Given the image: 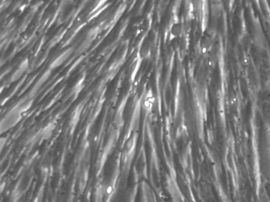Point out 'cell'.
I'll use <instances>...</instances> for the list:
<instances>
[{
	"label": "cell",
	"mask_w": 270,
	"mask_h": 202,
	"mask_svg": "<svg viewBox=\"0 0 270 202\" xmlns=\"http://www.w3.org/2000/svg\"><path fill=\"white\" fill-rule=\"evenodd\" d=\"M154 102V97L152 96V94H150V95L148 94L146 97L144 101H143V106H144V108L147 109H150L151 108H152Z\"/></svg>",
	"instance_id": "obj_1"
}]
</instances>
